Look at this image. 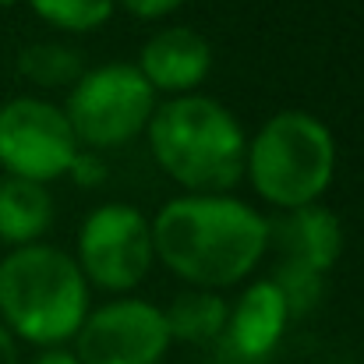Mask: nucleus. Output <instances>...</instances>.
Returning a JSON list of instances; mask_svg holds the SVG:
<instances>
[{
    "mask_svg": "<svg viewBox=\"0 0 364 364\" xmlns=\"http://www.w3.org/2000/svg\"><path fill=\"white\" fill-rule=\"evenodd\" d=\"M14 4H18V0H0V7H14Z\"/></svg>",
    "mask_w": 364,
    "mask_h": 364,
    "instance_id": "obj_21",
    "label": "nucleus"
},
{
    "mask_svg": "<svg viewBox=\"0 0 364 364\" xmlns=\"http://www.w3.org/2000/svg\"><path fill=\"white\" fill-rule=\"evenodd\" d=\"M32 364H82V361H78L68 347H53V350H43Z\"/></svg>",
    "mask_w": 364,
    "mask_h": 364,
    "instance_id": "obj_19",
    "label": "nucleus"
},
{
    "mask_svg": "<svg viewBox=\"0 0 364 364\" xmlns=\"http://www.w3.org/2000/svg\"><path fill=\"white\" fill-rule=\"evenodd\" d=\"M0 364H18V340L0 322Z\"/></svg>",
    "mask_w": 364,
    "mask_h": 364,
    "instance_id": "obj_20",
    "label": "nucleus"
},
{
    "mask_svg": "<svg viewBox=\"0 0 364 364\" xmlns=\"http://www.w3.org/2000/svg\"><path fill=\"white\" fill-rule=\"evenodd\" d=\"M149 227L156 262L195 290L237 287L269 251V216L234 195H177Z\"/></svg>",
    "mask_w": 364,
    "mask_h": 364,
    "instance_id": "obj_1",
    "label": "nucleus"
},
{
    "mask_svg": "<svg viewBox=\"0 0 364 364\" xmlns=\"http://www.w3.org/2000/svg\"><path fill=\"white\" fill-rule=\"evenodd\" d=\"M71 343L82 364H163L173 347L163 308L131 294L89 308Z\"/></svg>",
    "mask_w": 364,
    "mask_h": 364,
    "instance_id": "obj_8",
    "label": "nucleus"
},
{
    "mask_svg": "<svg viewBox=\"0 0 364 364\" xmlns=\"http://www.w3.org/2000/svg\"><path fill=\"white\" fill-rule=\"evenodd\" d=\"M25 4L50 28L75 32V36L103 28L117 11V0H25Z\"/></svg>",
    "mask_w": 364,
    "mask_h": 364,
    "instance_id": "obj_15",
    "label": "nucleus"
},
{
    "mask_svg": "<svg viewBox=\"0 0 364 364\" xmlns=\"http://www.w3.org/2000/svg\"><path fill=\"white\" fill-rule=\"evenodd\" d=\"M89 294L75 255L57 244H25L0 258V322L21 343L43 350L71 343L92 308Z\"/></svg>",
    "mask_w": 364,
    "mask_h": 364,
    "instance_id": "obj_3",
    "label": "nucleus"
},
{
    "mask_svg": "<svg viewBox=\"0 0 364 364\" xmlns=\"http://www.w3.org/2000/svg\"><path fill=\"white\" fill-rule=\"evenodd\" d=\"M227 315H230V301L216 290H181L166 308V329L173 343H213L227 333Z\"/></svg>",
    "mask_w": 364,
    "mask_h": 364,
    "instance_id": "obj_13",
    "label": "nucleus"
},
{
    "mask_svg": "<svg viewBox=\"0 0 364 364\" xmlns=\"http://www.w3.org/2000/svg\"><path fill=\"white\" fill-rule=\"evenodd\" d=\"M188 0H117V7H124L127 14L141 18V21H159L166 14H173L177 7H184Z\"/></svg>",
    "mask_w": 364,
    "mask_h": 364,
    "instance_id": "obj_18",
    "label": "nucleus"
},
{
    "mask_svg": "<svg viewBox=\"0 0 364 364\" xmlns=\"http://www.w3.org/2000/svg\"><path fill=\"white\" fill-rule=\"evenodd\" d=\"M244 177L276 213L318 205L336 177V138L308 110H279L247 138Z\"/></svg>",
    "mask_w": 364,
    "mask_h": 364,
    "instance_id": "obj_4",
    "label": "nucleus"
},
{
    "mask_svg": "<svg viewBox=\"0 0 364 364\" xmlns=\"http://www.w3.org/2000/svg\"><path fill=\"white\" fill-rule=\"evenodd\" d=\"M18 75L36 85V89H71L82 75H85V57L57 39H39L21 46L18 53Z\"/></svg>",
    "mask_w": 364,
    "mask_h": 364,
    "instance_id": "obj_14",
    "label": "nucleus"
},
{
    "mask_svg": "<svg viewBox=\"0 0 364 364\" xmlns=\"http://www.w3.org/2000/svg\"><path fill=\"white\" fill-rule=\"evenodd\" d=\"M68 177H71L78 188H100V184L107 181V159H103L100 152H92V149H78V156H75Z\"/></svg>",
    "mask_w": 364,
    "mask_h": 364,
    "instance_id": "obj_17",
    "label": "nucleus"
},
{
    "mask_svg": "<svg viewBox=\"0 0 364 364\" xmlns=\"http://www.w3.org/2000/svg\"><path fill=\"white\" fill-rule=\"evenodd\" d=\"M290 318L294 315H290L279 287L272 279H255L230 304L223 340L230 343V350L241 361H265L279 347Z\"/></svg>",
    "mask_w": 364,
    "mask_h": 364,
    "instance_id": "obj_10",
    "label": "nucleus"
},
{
    "mask_svg": "<svg viewBox=\"0 0 364 364\" xmlns=\"http://www.w3.org/2000/svg\"><path fill=\"white\" fill-rule=\"evenodd\" d=\"M269 247H279V262H297L326 276L343 255V223L326 205L279 213L269 220Z\"/></svg>",
    "mask_w": 364,
    "mask_h": 364,
    "instance_id": "obj_11",
    "label": "nucleus"
},
{
    "mask_svg": "<svg viewBox=\"0 0 364 364\" xmlns=\"http://www.w3.org/2000/svg\"><path fill=\"white\" fill-rule=\"evenodd\" d=\"M53 223V195L46 184L0 177V241L11 247L39 244Z\"/></svg>",
    "mask_w": 364,
    "mask_h": 364,
    "instance_id": "obj_12",
    "label": "nucleus"
},
{
    "mask_svg": "<svg viewBox=\"0 0 364 364\" xmlns=\"http://www.w3.org/2000/svg\"><path fill=\"white\" fill-rule=\"evenodd\" d=\"M78 149L82 145L57 103L43 96H14L0 103V170L4 177L53 184L68 177Z\"/></svg>",
    "mask_w": 364,
    "mask_h": 364,
    "instance_id": "obj_7",
    "label": "nucleus"
},
{
    "mask_svg": "<svg viewBox=\"0 0 364 364\" xmlns=\"http://www.w3.org/2000/svg\"><path fill=\"white\" fill-rule=\"evenodd\" d=\"M269 279L279 287V294H283L290 315H308V311L322 301V283H326V276L315 272V269H304V265H297V262H279Z\"/></svg>",
    "mask_w": 364,
    "mask_h": 364,
    "instance_id": "obj_16",
    "label": "nucleus"
},
{
    "mask_svg": "<svg viewBox=\"0 0 364 364\" xmlns=\"http://www.w3.org/2000/svg\"><path fill=\"white\" fill-rule=\"evenodd\" d=\"M145 138L156 166L184 188V195H230L244 181L247 134L213 96L159 100Z\"/></svg>",
    "mask_w": 364,
    "mask_h": 364,
    "instance_id": "obj_2",
    "label": "nucleus"
},
{
    "mask_svg": "<svg viewBox=\"0 0 364 364\" xmlns=\"http://www.w3.org/2000/svg\"><path fill=\"white\" fill-rule=\"evenodd\" d=\"M134 68L156 96H191L213 71V46L191 25H166L141 43Z\"/></svg>",
    "mask_w": 364,
    "mask_h": 364,
    "instance_id": "obj_9",
    "label": "nucleus"
},
{
    "mask_svg": "<svg viewBox=\"0 0 364 364\" xmlns=\"http://www.w3.org/2000/svg\"><path fill=\"white\" fill-rule=\"evenodd\" d=\"M75 262L89 287H100L114 297L131 294L156 265L149 216L127 202L96 205L78 227Z\"/></svg>",
    "mask_w": 364,
    "mask_h": 364,
    "instance_id": "obj_6",
    "label": "nucleus"
},
{
    "mask_svg": "<svg viewBox=\"0 0 364 364\" xmlns=\"http://www.w3.org/2000/svg\"><path fill=\"white\" fill-rule=\"evenodd\" d=\"M159 107V96L127 60H107L100 68H85V75L68 89L60 110L71 124L82 149L107 152L121 149L145 134Z\"/></svg>",
    "mask_w": 364,
    "mask_h": 364,
    "instance_id": "obj_5",
    "label": "nucleus"
}]
</instances>
